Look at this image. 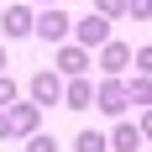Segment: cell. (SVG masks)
<instances>
[{"instance_id": "obj_18", "label": "cell", "mask_w": 152, "mask_h": 152, "mask_svg": "<svg viewBox=\"0 0 152 152\" xmlns=\"http://www.w3.org/2000/svg\"><path fill=\"white\" fill-rule=\"evenodd\" d=\"M0 137H11V126H5V110H0Z\"/></svg>"}, {"instance_id": "obj_2", "label": "cell", "mask_w": 152, "mask_h": 152, "mask_svg": "<svg viewBox=\"0 0 152 152\" xmlns=\"http://www.w3.org/2000/svg\"><path fill=\"white\" fill-rule=\"evenodd\" d=\"M68 37H74L84 53H89V47H105V42H110V21H105V16H74Z\"/></svg>"}, {"instance_id": "obj_7", "label": "cell", "mask_w": 152, "mask_h": 152, "mask_svg": "<svg viewBox=\"0 0 152 152\" xmlns=\"http://www.w3.org/2000/svg\"><path fill=\"white\" fill-rule=\"evenodd\" d=\"M94 105L105 110V115H126V84L121 79H105V84L94 89Z\"/></svg>"}, {"instance_id": "obj_16", "label": "cell", "mask_w": 152, "mask_h": 152, "mask_svg": "<svg viewBox=\"0 0 152 152\" xmlns=\"http://www.w3.org/2000/svg\"><path fill=\"white\" fill-rule=\"evenodd\" d=\"M5 105H16V79L0 74V110H5Z\"/></svg>"}, {"instance_id": "obj_1", "label": "cell", "mask_w": 152, "mask_h": 152, "mask_svg": "<svg viewBox=\"0 0 152 152\" xmlns=\"http://www.w3.org/2000/svg\"><path fill=\"white\" fill-rule=\"evenodd\" d=\"M68 26H74V16L68 11H58V5H47L42 16H37V21H31V37H42V42H68Z\"/></svg>"}, {"instance_id": "obj_19", "label": "cell", "mask_w": 152, "mask_h": 152, "mask_svg": "<svg viewBox=\"0 0 152 152\" xmlns=\"http://www.w3.org/2000/svg\"><path fill=\"white\" fill-rule=\"evenodd\" d=\"M0 68H5V47H0Z\"/></svg>"}, {"instance_id": "obj_14", "label": "cell", "mask_w": 152, "mask_h": 152, "mask_svg": "<svg viewBox=\"0 0 152 152\" xmlns=\"http://www.w3.org/2000/svg\"><path fill=\"white\" fill-rule=\"evenodd\" d=\"M26 152H58V142L47 137V131H37V137H26Z\"/></svg>"}, {"instance_id": "obj_15", "label": "cell", "mask_w": 152, "mask_h": 152, "mask_svg": "<svg viewBox=\"0 0 152 152\" xmlns=\"http://www.w3.org/2000/svg\"><path fill=\"white\" fill-rule=\"evenodd\" d=\"M131 68H137V74H152V47H137V53H131Z\"/></svg>"}, {"instance_id": "obj_13", "label": "cell", "mask_w": 152, "mask_h": 152, "mask_svg": "<svg viewBox=\"0 0 152 152\" xmlns=\"http://www.w3.org/2000/svg\"><path fill=\"white\" fill-rule=\"evenodd\" d=\"M94 16L115 21V16H126V0H94Z\"/></svg>"}, {"instance_id": "obj_12", "label": "cell", "mask_w": 152, "mask_h": 152, "mask_svg": "<svg viewBox=\"0 0 152 152\" xmlns=\"http://www.w3.org/2000/svg\"><path fill=\"white\" fill-rule=\"evenodd\" d=\"M74 152H110V147H105V137H100V131H89V126H84V131L74 137Z\"/></svg>"}, {"instance_id": "obj_11", "label": "cell", "mask_w": 152, "mask_h": 152, "mask_svg": "<svg viewBox=\"0 0 152 152\" xmlns=\"http://www.w3.org/2000/svg\"><path fill=\"white\" fill-rule=\"evenodd\" d=\"M147 100H152V74H137L126 84V105H147Z\"/></svg>"}, {"instance_id": "obj_4", "label": "cell", "mask_w": 152, "mask_h": 152, "mask_svg": "<svg viewBox=\"0 0 152 152\" xmlns=\"http://www.w3.org/2000/svg\"><path fill=\"white\" fill-rule=\"evenodd\" d=\"M37 121H42V110L31 105V100L5 105V126H11V137H37Z\"/></svg>"}, {"instance_id": "obj_20", "label": "cell", "mask_w": 152, "mask_h": 152, "mask_svg": "<svg viewBox=\"0 0 152 152\" xmlns=\"http://www.w3.org/2000/svg\"><path fill=\"white\" fill-rule=\"evenodd\" d=\"M37 5H58V0H37Z\"/></svg>"}, {"instance_id": "obj_10", "label": "cell", "mask_w": 152, "mask_h": 152, "mask_svg": "<svg viewBox=\"0 0 152 152\" xmlns=\"http://www.w3.org/2000/svg\"><path fill=\"white\" fill-rule=\"evenodd\" d=\"M142 142H147V137H142V126H131V121H121V126H115V131L105 137V147H115V152H137Z\"/></svg>"}, {"instance_id": "obj_8", "label": "cell", "mask_w": 152, "mask_h": 152, "mask_svg": "<svg viewBox=\"0 0 152 152\" xmlns=\"http://www.w3.org/2000/svg\"><path fill=\"white\" fill-rule=\"evenodd\" d=\"M31 21H37V11H31V5H5V16H0L5 37H31Z\"/></svg>"}, {"instance_id": "obj_5", "label": "cell", "mask_w": 152, "mask_h": 152, "mask_svg": "<svg viewBox=\"0 0 152 152\" xmlns=\"http://www.w3.org/2000/svg\"><path fill=\"white\" fill-rule=\"evenodd\" d=\"M58 79H84L89 74V53L79 42H58V68H53Z\"/></svg>"}, {"instance_id": "obj_9", "label": "cell", "mask_w": 152, "mask_h": 152, "mask_svg": "<svg viewBox=\"0 0 152 152\" xmlns=\"http://www.w3.org/2000/svg\"><path fill=\"white\" fill-rule=\"evenodd\" d=\"M58 105H68V110H89V105H94L89 79H63V100H58Z\"/></svg>"}, {"instance_id": "obj_17", "label": "cell", "mask_w": 152, "mask_h": 152, "mask_svg": "<svg viewBox=\"0 0 152 152\" xmlns=\"http://www.w3.org/2000/svg\"><path fill=\"white\" fill-rule=\"evenodd\" d=\"M147 5L152 0H126V16H131V21H147Z\"/></svg>"}, {"instance_id": "obj_6", "label": "cell", "mask_w": 152, "mask_h": 152, "mask_svg": "<svg viewBox=\"0 0 152 152\" xmlns=\"http://www.w3.org/2000/svg\"><path fill=\"white\" fill-rule=\"evenodd\" d=\"M100 68H105V79H121L126 68H131V47H126V42H115V37H110V42L100 47Z\"/></svg>"}, {"instance_id": "obj_3", "label": "cell", "mask_w": 152, "mask_h": 152, "mask_svg": "<svg viewBox=\"0 0 152 152\" xmlns=\"http://www.w3.org/2000/svg\"><path fill=\"white\" fill-rule=\"evenodd\" d=\"M26 89H31V105L42 110V105H58L63 100V79L53 74V68H37V74L26 79Z\"/></svg>"}]
</instances>
